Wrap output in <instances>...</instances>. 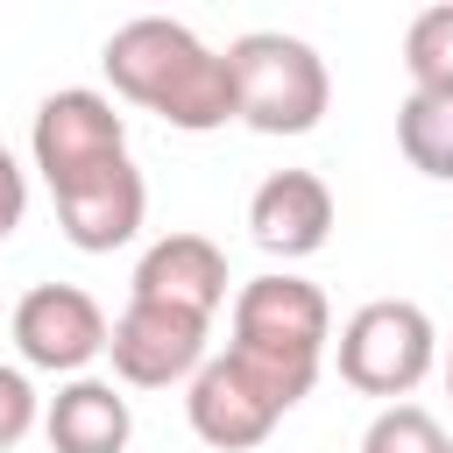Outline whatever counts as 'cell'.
Here are the masks:
<instances>
[{
    "label": "cell",
    "mask_w": 453,
    "mask_h": 453,
    "mask_svg": "<svg viewBox=\"0 0 453 453\" xmlns=\"http://www.w3.org/2000/svg\"><path fill=\"white\" fill-rule=\"evenodd\" d=\"M439 368H446V396H453V340H446V361Z\"/></svg>",
    "instance_id": "cell-18"
},
{
    "label": "cell",
    "mask_w": 453,
    "mask_h": 453,
    "mask_svg": "<svg viewBox=\"0 0 453 453\" xmlns=\"http://www.w3.org/2000/svg\"><path fill=\"white\" fill-rule=\"evenodd\" d=\"M396 149L418 177L453 184V92H403L396 106Z\"/></svg>",
    "instance_id": "cell-13"
},
{
    "label": "cell",
    "mask_w": 453,
    "mask_h": 453,
    "mask_svg": "<svg viewBox=\"0 0 453 453\" xmlns=\"http://www.w3.org/2000/svg\"><path fill=\"white\" fill-rule=\"evenodd\" d=\"M326 347H333V304H326L319 283H304L290 269H269V276H248L234 290V340H226V354H241L255 375H269L290 403L311 396Z\"/></svg>",
    "instance_id": "cell-2"
},
{
    "label": "cell",
    "mask_w": 453,
    "mask_h": 453,
    "mask_svg": "<svg viewBox=\"0 0 453 453\" xmlns=\"http://www.w3.org/2000/svg\"><path fill=\"white\" fill-rule=\"evenodd\" d=\"M283 411H297L269 375H255L241 354H212L191 382H184V418H191V432L212 446V453H248V446H262L276 425H283Z\"/></svg>",
    "instance_id": "cell-6"
},
{
    "label": "cell",
    "mask_w": 453,
    "mask_h": 453,
    "mask_svg": "<svg viewBox=\"0 0 453 453\" xmlns=\"http://www.w3.org/2000/svg\"><path fill=\"white\" fill-rule=\"evenodd\" d=\"M212 319L198 311H177V304H149V297H127L120 319H113V375L127 389H170V382H191L212 354Z\"/></svg>",
    "instance_id": "cell-7"
},
{
    "label": "cell",
    "mask_w": 453,
    "mask_h": 453,
    "mask_svg": "<svg viewBox=\"0 0 453 453\" xmlns=\"http://www.w3.org/2000/svg\"><path fill=\"white\" fill-rule=\"evenodd\" d=\"M42 432H50L57 453H127L134 411L106 375H71L42 411Z\"/></svg>",
    "instance_id": "cell-12"
},
{
    "label": "cell",
    "mask_w": 453,
    "mask_h": 453,
    "mask_svg": "<svg viewBox=\"0 0 453 453\" xmlns=\"http://www.w3.org/2000/svg\"><path fill=\"white\" fill-rule=\"evenodd\" d=\"M7 326H14V354L28 368H42V375H85L106 354V340H113L99 297L78 290V283H35V290H21V304H14Z\"/></svg>",
    "instance_id": "cell-8"
},
{
    "label": "cell",
    "mask_w": 453,
    "mask_h": 453,
    "mask_svg": "<svg viewBox=\"0 0 453 453\" xmlns=\"http://www.w3.org/2000/svg\"><path fill=\"white\" fill-rule=\"evenodd\" d=\"M35 418H42V411H35V389H28V375L0 361V446H14V439L35 425Z\"/></svg>",
    "instance_id": "cell-16"
},
{
    "label": "cell",
    "mask_w": 453,
    "mask_h": 453,
    "mask_svg": "<svg viewBox=\"0 0 453 453\" xmlns=\"http://www.w3.org/2000/svg\"><path fill=\"white\" fill-rule=\"evenodd\" d=\"M361 453H453V439L425 403H382L361 432Z\"/></svg>",
    "instance_id": "cell-15"
},
{
    "label": "cell",
    "mask_w": 453,
    "mask_h": 453,
    "mask_svg": "<svg viewBox=\"0 0 453 453\" xmlns=\"http://www.w3.org/2000/svg\"><path fill=\"white\" fill-rule=\"evenodd\" d=\"M248 241L276 262H304L333 241V191L319 170H269L248 198Z\"/></svg>",
    "instance_id": "cell-10"
},
{
    "label": "cell",
    "mask_w": 453,
    "mask_h": 453,
    "mask_svg": "<svg viewBox=\"0 0 453 453\" xmlns=\"http://www.w3.org/2000/svg\"><path fill=\"white\" fill-rule=\"evenodd\" d=\"M99 64H106V85H113L127 106H142V113L184 127V134H212V127L241 120V113H234L226 50L198 42V35H191L184 21H170V14H134V21H120V28L106 35Z\"/></svg>",
    "instance_id": "cell-1"
},
{
    "label": "cell",
    "mask_w": 453,
    "mask_h": 453,
    "mask_svg": "<svg viewBox=\"0 0 453 453\" xmlns=\"http://www.w3.org/2000/svg\"><path fill=\"white\" fill-rule=\"evenodd\" d=\"M28 156H35L42 184L64 191V184L92 177L99 163L127 156V120L113 113L106 92H92V85H64V92H50V99L35 106V120H28Z\"/></svg>",
    "instance_id": "cell-5"
},
{
    "label": "cell",
    "mask_w": 453,
    "mask_h": 453,
    "mask_svg": "<svg viewBox=\"0 0 453 453\" xmlns=\"http://www.w3.org/2000/svg\"><path fill=\"white\" fill-rule=\"evenodd\" d=\"M0 453H7V446H0Z\"/></svg>",
    "instance_id": "cell-19"
},
{
    "label": "cell",
    "mask_w": 453,
    "mask_h": 453,
    "mask_svg": "<svg viewBox=\"0 0 453 453\" xmlns=\"http://www.w3.org/2000/svg\"><path fill=\"white\" fill-rule=\"evenodd\" d=\"M333 361H340V382H347V389L403 403V396L432 375V361H439L432 311L411 304V297H368V304L340 326Z\"/></svg>",
    "instance_id": "cell-4"
},
{
    "label": "cell",
    "mask_w": 453,
    "mask_h": 453,
    "mask_svg": "<svg viewBox=\"0 0 453 453\" xmlns=\"http://www.w3.org/2000/svg\"><path fill=\"white\" fill-rule=\"evenodd\" d=\"M127 297H149V304H177V311L212 319L226 304V255H219V241H205V234H163V241H149L142 262H134Z\"/></svg>",
    "instance_id": "cell-11"
},
{
    "label": "cell",
    "mask_w": 453,
    "mask_h": 453,
    "mask_svg": "<svg viewBox=\"0 0 453 453\" xmlns=\"http://www.w3.org/2000/svg\"><path fill=\"white\" fill-rule=\"evenodd\" d=\"M403 71H411V92H453V0L411 14V28H403Z\"/></svg>",
    "instance_id": "cell-14"
},
{
    "label": "cell",
    "mask_w": 453,
    "mask_h": 453,
    "mask_svg": "<svg viewBox=\"0 0 453 453\" xmlns=\"http://www.w3.org/2000/svg\"><path fill=\"white\" fill-rule=\"evenodd\" d=\"M50 198H57V226H64V241L78 255L127 248L142 234V212H149V184H142L134 156H113V163H99L92 177H78V184H64Z\"/></svg>",
    "instance_id": "cell-9"
},
{
    "label": "cell",
    "mask_w": 453,
    "mask_h": 453,
    "mask_svg": "<svg viewBox=\"0 0 453 453\" xmlns=\"http://www.w3.org/2000/svg\"><path fill=\"white\" fill-rule=\"evenodd\" d=\"M21 212H28V170L0 149V241L21 226Z\"/></svg>",
    "instance_id": "cell-17"
},
{
    "label": "cell",
    "mask_w": 453,
    "mask_h": 453,
    "mask_svg": "<svg viewBox=\"0 0 453 453\" xmlns=\"http://www.w3.org/2000/svg\"><path fill=\"white\" fill-rule=\"evenodd\" d=\"M226 71H234V113L255 134H311L333 106V71L304 35L248 28L226 42Z\"/></svg>",
    "instance_id": "cell-3"
}]
</instances>
